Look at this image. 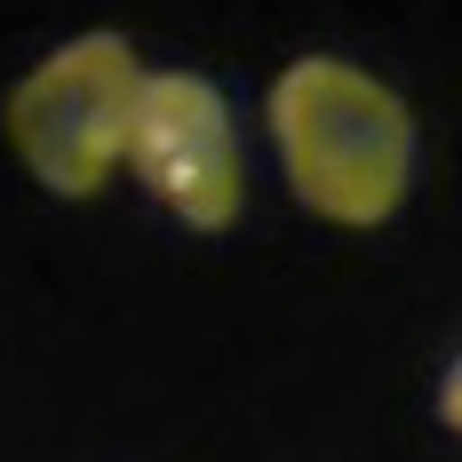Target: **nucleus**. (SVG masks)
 <instances>
[{
	"label": "nucleus",
	"mask_w": 462,
	"mask_h": 462,
	"mask_svg": "<svg viewBox=\"0 0 462 462\" xmlns=\"http://www.w3.org/2000/svg\"><path fill=\"white\" fill-rule=\"evenodd\" d=\"M287 191L343 231H374L407 208L415 184V112L391 80L343 56H295L263 96Z\"/></svg>",
	"instance_id": "nucleus-1"
},
{
	"label": "nucleus",
	"mask_w": 462,
	"mask_h": 462,
	"mask_svg": "<svg viewBox=\"0 0 462 462\" xmlns=\"http://www.w3.org/2000/svg\"><path fill=\"white\" fill-rule=\"evenodd\" d=\"M136 184L191 231H231L247 208V152L239 120L216 80L199 72H152L136 104V136H128Z\"/></svg>",
	"instance_id": "nucleus-3"
},
{
	"label": "nucleus",
	"mask_w": 462,
	"mask_h": 462,
	"mask_svg": "<svg viewBox=\"0 0 462 462\" xmlns=\"http://www.w3.org/2000/svg\"><path fill=\"white\" fill-rule=\"evenodd\" d=\"M136 48L120 32H80V41L48 48L41 64L8 96V143L16 160L41 176L56 199H96L128 168V136H136L143 104Z\"/></svg>",
	"instance_id": "nucleus-2"
},
{
	"label": "nucleus",
	"mask_w": 462,
	"mask_h": 462,
	"mask_svg": "<svg viewBox=\"0 0 462 462\" xmlns=\"http://www.w3.org/2000/svg\"><path fill=\"white\" fill-rule=\"evenodd\" d=\"M439 422L462 439V351H455V367H447V383H439Z\"/></svg>",
	"instance_id": "nucleus-4"
}]
</instances>
